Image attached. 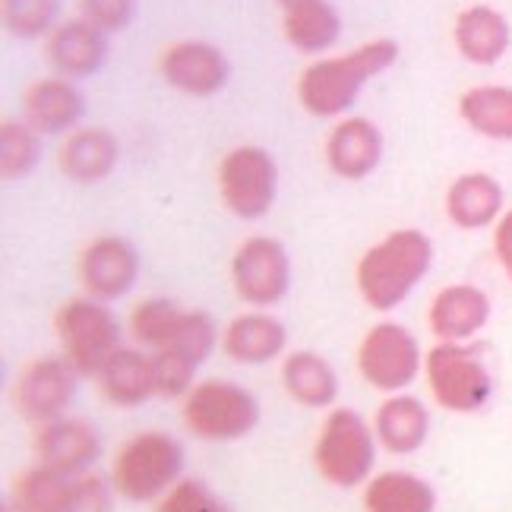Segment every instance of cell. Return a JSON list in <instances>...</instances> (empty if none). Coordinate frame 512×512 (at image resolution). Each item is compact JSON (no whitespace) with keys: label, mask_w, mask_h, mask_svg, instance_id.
I'll return each mask as SVG.
<instances>
[{"label":"cell","mask_w":512,"mask_h":512,"mask_svg":"<svg viewBox=\"0 0 512 512\" xmlns=\"http://www.w3.org/2000/svg\"><path fill=\"white\" fill-rule=\"evenodd\" d=\"M285 42L301 54H323L339 42L342 16L329 0H310V4L285 10L282 19Z\"/></svg>","instance_id":"cell-27"},{"label":"cell","mask_w":512,"mask_h":512,"mask_svg":"<svg viewBox=\"0 0 512 512\" xmlns=\"http://www.w3.org/2000/svg\"><path fill=\"white\" fill-rule=\"evenodd\" d=\"M490 320V298L487 291L471 285V282H456L437 291V298L430 301L427 310V326L440 342H468Z\"/></svg>","instance_id":"cell-16"},{"label":"cell","mask_w":512,"mask_h":512,"mask_svg":"<svg viewBox=\"0 0 512 512\" xmlns=\"http://www.w3.org/2000/svg\"><path fill=\"white\" fill-rule=\"evenodd\" d=\"M152 370H155V396L159 399H184L196 386V370L200 364L190 361L184 351L162 348L152 351Z\"/></svg>","instance_id":"cell-32"},{"label":"cell","mask_w":512,"mask_h":512,"mask_svg":"<svg viewBox=\"0 0 512 512\" xmlns=\"http://www.w3.org/2000/svg\"><path fill=\"white\" fill-rule=\"evenodd\" d=\"M76 380L80 373L67 364V358H35L19 370L13 383V408L35 427L64 418L76 396Z\"/></svg>","instance_id":"cell-11"},{"label":"cell","mask_w":512,"mask_h":512,"mask_svg":"<svg viewBox=\"0 0 512 512\" xmlns=\"http://www.w3.org/2000/svg\"><path fill=\"white\" fill-rule=\"evenodd\" d=\"M215 345H219V329H215L209 313L206 310H184L181 329H177V336L168 348L184 351L190 361L203 364L215 351Z\"/></svg>","instance_id":"cell-35"},{"label":"cell","mask_w":512,"mask_h":512,"mask_svg":"<svg viewBox=\"0 0 512 512\" xmlns=\"http://www.w3.org/2000/svg\"><path fill=\"white\" fill-rule=\"evenodd\" d=\"M373 433H377V443L392 456H411L427 443L430 411L421 399L396 392V396L380 402L377 415H373Z\"/></svg>","instance_id":"cell-23"},{"label":"cell","mask_w":512,"mask_h":512,"mask_svg":"<svg viewBox=\"0 0 512 512\" xmlns=\"http://www.w3.org/2000/svg\"><path fill=\"white\" fill-rule=\"evenodd\" d=\"M76 272H80L83 291L89 298L111 304L130 294L136 279H140V253L127 238L102 234L80 250Z\"/></svg>","instance_id":"cell-12"},{"label":"cell","mask_w":512,"mask_h":512,"mask_svg":"<svg viewBox=\"0 0 512 512\" xmlns=\"http://www.w3.org/2000/svg\"><path fill=\"white\" fill-rule=\"evenodd\" d=\"M181 418L196 440L234 443L260 424V402L234 380H203L184 396Z\"/></svg>","instance_id":"cell-6"},{"label":"cell","mask_w":512,"mask_h":512,"mask_svg":"<svg viewBox=\"0 0 512 512\" xmlns=\"http://www.w3.org/2000/svg\"><path fill=\"white\" fill-rule=\"evenodd\" d=\"M285 345V323L266 310H247L222 329V351L234 364H269L285 351Z\"/></svg>","instance_id":"cell-22"},{"label":"cell","mask_w":512,"mask_h":512,"mask_svg":"<svg viewBox=\"0 0 512 512\" xmlns=\"http://www.w3.org/2000/svg\"><path fill=\"white\" fill-rule=\"evenodd\" d=\"M32 449H35L38 465L57 471V475L76 478V475H86L89 465L98 459L102 440H98V430L89 421L64 415L57 421L38 424Z\"/></svg>","instance_id":"cell-14"},{"label":"cell","mask_w":512,"mask_h":512,"mask_svg":"<svg viewBox=\"0 0 512 512\" xmlns=\"http://www.w3.org/2000/svg\"><path fill=\"white\" fill-rule=\"evenodd\" d=\"M446 219L462 231H484L503 219V187L494 174L468 171L446 190Z\"/></svg>","instance_id":"cell-21"},{"label":"cell","mask_w":512,"mask_h":512,"mask_svg":"<svg viewBox=\"0 0 512 512\" xmlns=\"http://www.w3.org/2000/svg\"><path fill=\"white\" fill-rule=\"evenodd\" d=\"M231 285L247 307L279 304L291 288V256L282 241L253 234L231 256Z\"/></svg>","instance_id":"cell-10"},{"label":"cell","mask_w":512,"mask_h":512,"mask_svg":"<svg viewBox=\"0 0 512 512\" xmlns=\"http://www.w3.org/2000/svg\"><path fill=\"white\" fill-rule=\"evenodd\" d=\"M279 4H282L285 10H291V7H301V4H310V0H279Z\"/></svg>","instance_id":"cell-38"},{"label":"cell","mask_w":512,"mask_h":512,"mask_svg":"<svg viewBox=\"0 0 512 512\" xmlns=\"http://www.w3.org/2000/svg\"><path fill=\"white\" fill-rule=\"evenodd\" d=\"M155 512H234L215 490L200 478H181L155 503Z\"/></svg>","instance_id":"cell-33"},{"label":"cell","mask_w":512,"mask_h":512,"mask_svg":"<svg viewBox=\"0 0 512 512\" xmlns=\"http://www.w3.org/2000/svg\"><path fill=\"white\" fill-rule=\"evenodd\" d=\"M377 465V433L354 408H332L320 424L313 443V468L317 475L339 487L354 490L370 481Z\"/></svg>","instance_id":"cell-4"},{"label":"cell","mask_w":512,"mask_h":512,"mask_svg":"<svg viewBox=\"0 0 512 512\" xmlns=\"http://www.w3.org/2000/svg\"><path fill=\"white\" fill-rule=\"evenodd\" d=\"M111 494L114 487L105 484L98 475H76V478H67V487L61 500L54 503L51 512H111Z\"/></svg>","instance_id":"cell-34"},{"label":"cell","mask_w":512,"mask_h":512,"mask_svg":"<svg viewBox=\"0 0 512 512\" xmlns=\"http://www.w3.org/2000/svg\"><path fill=\"white\" fill-rule=\"evenodd\" d=\"M452 38H456V48L468 64L494 67L503 61L512 45V26L500 10L487 4H471L456 16Z\"/></svg>","instance_id":"cell-20"},{"label":"cell","mask_w":512,"mask_h":512,"mask_svg":"<svg viewBox=\"0 0 512 512\" xmlns=\"http://www.w3.org/2000/svg\"><path fill=\"white\" fill-rule=\"evenodd\" d=\"M215 184H219V196L231 215H238L244 222H256L275 203L279 165L263 146H238L219 162Z\"/></svg>","instance_id":"cell-8"},{"label":"cell","mask_w":512,"mask_h":512,"mask_svg":"<svg viewBox=\"0 0 512 512\" xmlns=\"http://www.w3.org/2000/svg\"><path fill=\"white\" fill-rule=\"evenodd\" d=\"M121 159V143L105 127H83L67 133L57 149V168L73 184H102Z\"/></svg>","instance_id":"cell-19"},{"label":"cell","mask_w":512,"mask_h":512,"mask_svg":"<svg viewBox=\"0 0 512 512\" xmlns=\"http://www.w3.org/2000/svg\"><path fill=\"white\" fill-rule=\"evenodd\" d=\"M364 512H437L433 487L411 471H383L364 484Z\"/></svg>","instance_id":"cell-26"},{"label":"cell","mask_w":512,"mask_h":512,"mask_svg":"<svg viewBox=\"0 0 512 512\" xmlns=\"http://www.w3.org/2000/svg\"><path fill=\"white\" fill-rule=\"evenodd\" d=\"M494 256L506 272V279L512 282V209H506L503 219L494 225Z\"/></svg>","instance_id":"cell-37"},{"label":"cell","mask_w":512,"mask_h":512,"mask_svg":"<svg viewBox=\"0 0 512 512\" xmlns=\"http://www.w3.org/2000/svg\"><path fill=\"white\" fill-rule=\"evenodd\" d=\"M98 389L117 408H140L155 396L152 354L140 348H117L108 364L98 370Z\"/></svg>","instance_id":"cell-24"},{"label":"cell","mask_w":512,"mask_h":512,"mask_svg":"<svg viewBox=\"0 0 512 512\" xmlns=\"http://www.w3.org/2000/svg\"><path fill=\"white\" fill-rule=\"evenodd\" d=\"M23 111L32 130H38L42 136H57L83 121L86 95L67 76H48V80H38L26 89Z\"/></svg>","instance_id":"cell-18"},{"label":"cell","mask_w":512,"mask_h":512,"mask_svg":"<svg viewBox=\"0 0 512 512\" xmlns=\"http://www.w3.org/2000/svg\"><path fill=\"white\" fill-rule=\"evenodd\" d=\"M184 310L168 298H146L130 310V336L136 345L162 351L174 342L177 329H181Z\"/></svg>","instance_id":"cell-29"},{"label":"cell","mask_w":512,"mask_h":512,"mask_svg":"<svg viewBox=\"0 0 512 512\" xmlns=\"http://www.w3.org/2000/svg\"><path fill=\"white\" fill-rule=\"evenodd\" d=\"M48 64L57 76L83 80L105 67L108 61V32L95 29L86 19H67L45 38Z\"/></svg>","instance_id":"cell-17"},{"label":"cell","mask_w":512,"mask_h":512,"mask_svg":"<svg viewBox=\"0 0 512 512\" xmlns=\"http://www.w3.org/2000/svg\"><path fill=\"white\" fill-rule=\"evenodd\" d=\"M430 266L433 244L427 234L418 228H396L361 253L358 266H354V285L370 310L389 313L405 304Z\"/></svg>","instance_id":"cell-1"},{"label":"cell","mask_w":512,"mask_h":512,"mask_svg":"<svg viewBox=\"0 0 512 512\" xmlns=\"http://www.w3.org/2000/svg\"><path fill=\"white\" fill-rule=\"evenodd\" d=\"M4 26L16 38H48L61 16V0H0Z\"/></svg>","instance_id":"cell-31"},{"label":"cell","mask_w":512,"mask_h":512,"mask_svg":"<svg viewBox=\"0 0 512 512\" xmlns=\"http://www.w3.org/2000/svg\"><path fill=\"white\" fill-rule=\"evenodd\" d=\"M80 13L86 23L102 32H124L133 23L136 0H80Z\"/></svg>","instance_id":"cell-36"},{"label":"cell","mask_w":512,"mask_h":512,"mask_svg":"<svg viewBox=\"0 0 512 512\" xmlns=\"http://www.w3.org/2000/svg\"><path fill=\"white\" fill-rule=\"evenodd\" d=\"M421 367L424 358L415 332H408L399 323L370 326L358 345V370L364 383L380 392H389V396H396V392L415 383Z\"/></svg>","instance_id":"cell-9"},{"label":"cell","mask_w":512,"mask_h":512,"mask_svg":"<svg viewBox=\"0 0 512 512\" xmlns=\"http://www.w3.org/2000/svg\"><path fill=\"white\" fill-rule=\"evenodd\" d=\"M399 61V45L392 38H373L348 54L320 57L298 80V102L313 117H339L354 108L358 95L373 76L386 73Z\"/></svg>","instance_id":"cell-2"},{"label":"cell","mask_w":512,"mask_h":512,"mask_svg":"<svg viewBox=\"0 0 512 512\" xmlns=\"http://www.w3.org/2000/svg\"><path fill=\"white\" fill-rule=\"evenodd\" d=\"M54 332L61 342V358L80 373V377H98L108 358L124 348L121 323L105 301L95 298H70L54 313Z\"/></svg>","instance_id":"cell-5"},{"label":"cell","mask_w":512,"mask_h":512,"mask_svg":"<svg viewBox=\"0 0 512 512\" xmlns=\"http://www.w3.org/2000/svg\"><path fill=\"white\" fill-rule=\"evenodd\" d=\"M459 117L478 136L512 143V86H471L459 98Z\"/></svg>","instance_id":"cell-28"},{"label":"cell","mask_w":512,"mask_h":512,"mask_svg":"<svg viewBox=\"0 0 512 512\" xmlns=\"http://www.w3.org/2000/svg\"><path fill=\"white\" fill-rule=\"evenodd\" d=\"M7 512H10V509H7Z\"/></svg>","instance_id":"cell-39"},{"label":"cell","mask_w":512,"mask_h":512,"mask_svg":"<svg viewBox=\"0 0 512 512\" xmlns=\"http://www.w3.org/2000/svg\"><path fill=\"white\" fill-rule=\"evenodd\" d=\"M42 159V133L26 121L0 124V174L4 181H23Z\"/></svg>","instance_id":"cell-30"},{"label":"cell","mask_w":512,"mask_h":512,"mask_svg":"<svg viewBox=\"0 0 512 512\" xmlns=\"http://www.w3.org/2000/svg\"><path fill=\"white\" fill-rule=\"evenodd\" d=\"M162 80L193 98H209L219 95L228 86L231 64L219 45L200 42V38H187V42H177L162 51Z\"/></svg>","instance_id":"cell-13"},{"label":"cell","mask_w":512,"mask_h":512,"mask_svg":"<svg viewBox=\"0 0 512 512\" xmlns=\"http://www.w3.org/2000/svg\"><path fill=\"white\" fill-rule=\"evenodd\" d=\"M424 377L433 402L452 415L481 411L494 396V377L484 358L465 342H437L424 358Z\"/></svg>","instance_id":"cell-7"},{"label":"cell","mask_w":512,"mask_h":512,"mask_svg":"<svg viewBox=\"0 0 512 512\" xmlns=\"http://www.w3.org/2000/svg\"><path fill=\"white\" fill-rule=\"evenodd\" d=\"M383 162V133L370 117H345L326 136V165L342 181H364Z\"/></svg>","instance_id":"cell-15"},{"label":"cell","mask_w":512,"mask_h":512,"mask_svg":"<svg viewBox=\"0 0 512 512\" xmlns=\"http://www.w3.org/2000/svg\"><path fill=\"white\" fill-rule=\"evenodd\" d=\"M282 386L291 402L304 408H329L339 399V373L320 351H291L282 361Z\"/></svg>","instance_id":"cell-25"},{"label":"cell","mask_w":512,"mask_h":512,"mask_svg":"<svg viewBox=\"0 0 512 512\" xmlns=\"http://www.w3.org/2000/svg\"><path fill=\"white\" fill-rule=\"evenodd\" d=\"M184 446L165 430H143L111 459V487L130 503H159L181 481Z\"/></svg>","instance_id":"cell-3"}]
</instances>
